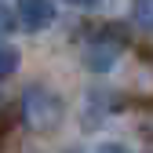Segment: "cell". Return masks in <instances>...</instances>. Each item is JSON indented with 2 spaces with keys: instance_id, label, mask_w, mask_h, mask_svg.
<instances>
[{
  "instance_id": "cell-1",
  "label": "cell",
  "mask_w": 153,
  "mask_h": 153,
  "mask_svg": "<svg viewBox=\"0 0 153 153\" xmlns=\"http://www.w3.org/2000/svg\"><path fill=\"white\" fill-rule=\"evenodd\" d=\"M22 113H26V124L33 131H51L62 117V99L55 91H48L44 84H33L22 95Z\"/></svg>"
},
{
  "instance_id": "cell-2",
  "label": "cell",
  "mask_w": 153,
  "mask_h": 153,
  "mask_svg": "<svg viewBox=\"0 0 153 153\" xmlns=\"http://www.w3.org/2000/svg\"><path fill=\"white\" fill-rule=\"evenodd\" d=\"M18 26L29 33H40L55 22V0H18Z\"/></svg>"
},
{
  "instance_id": "cell-3",
  "label": "cell",
  "mask_w": 153,
  "mask_h": 153,
  "mask_svg": "<svg viewBox=\"0 0 153 153\" xmlns=\"http://www.w3.org/2000/svg\"><path fill=\"white\" fill-rule=\"evenodd\" d=\"M131 22L146 33H153V0H131Z\"/></svg>"
},
{
  "instance_id": "cell-4",
  "label": "cell",
  "mask_w": 153,
  "mask_h": 153,
  "mask_svg": "<svg viewBox=\"0 0 153 153\" xmlns=\"http://www.w3.org/2000/svg\"><path fill=\"white\" fill-rule=\"evenodd\" d=\"M18 62H22L18 48H11V44H0V80H4V76H11V73L18 69Z\"/></svg>"
},
{
  "instance_id": "cell-5",
  "label": "cell",
  "mask_w": 153,
  "mask_h": 153,
  "mask_svg": "<svg viewBox=\"0 0 153 153\" xmlns=\"http://www.w3.org/2000/svg\"><path fill=\"white\" fill-rule=\"evenodd\" d=\"M15 22H18V15H15L11 7H4V4H0V36H7V33L15 29Z\"/></svg>"
},
{
  "instance_id": "cell-6",
  "label": "cell",
  "mask_w": 153,
  "mask_h": 153,
  "mask_svg": "<svg viewBox=\"0 0 153 153\" xmlns=\"http://www.w3.org/2000/svg\"><path fill=\"white\" fill-rule=\"evenodd\" d=\"M99 153H128L120 142H106V146H99Z\"/></svg>"
},
{
  "instance_id": "cell-7",
  "label": "cell",
  "mask_w": 153,
  "mask_h": 153,
  "mask_svg": "<svg viewBox=\"0 0 153 153\" xmlns=\"http://www.w3.org/2000/svg\"><path fill=\"white\" fill-rule=\"evenodd\" d=\"M66 4H73V7H95V4H102V0H66Z\"/></svg>"
},
{
  "instance_id": "cell-8",
  "label": "cell",
  "mask_w": 153,
  "mask_h": 153,
  "mask_svg": "<svg viewBox=\"0 0 153 153\" xmlns=\"http://www.w3.org/2000/svg\"><path fill=\"white\" fill-rule=\"evenodd\" d=\"M66 153H80V149H66Z\"/></svg>"
}]
</instances>
